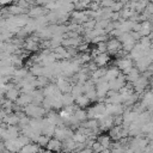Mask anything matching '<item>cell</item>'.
<instances>
[{"mask_svg":"<svg viewBox=\"0 0 153 153\" xmlns=\"http://www.w3.org/2000/svg\"><path fill=\"white\" fill-rule=\"evenodd\" d=\"M73 135H74V131H73L71 128H68V127H63V128L56 127L54 137L57 139V140H60L61 142H63V141H66V140L73 137Z\"/></svg>","mask_w":153,"mask_h":153,"instance_id":"obj_1","label":"cell"},{"mask_svg":"<svg viewBox=\"0 0 153 153\" xmlns=\"http://www.w3.org/2000/svg\"><path fill=\"white\" fill-rule=\"evenodd\" d=\"M106 45H108V54L109 55H116L120 50L123 49L122 43L117 38H112V37H110V39L106 42Z\"/></svg>","mask_w":153,"mask_h":153,"instance_id":"obj_2","label":"cell"},{"mask_svg":"<svg viewBox=\"0 0 153 153\" xmlns=\"http://www.w3.org/2000/svg\"><path fill=\"white\" fill-rule=\"evenodd\" d=\"M124 111H126V106L123 104H106V112L112 117L123 115Z\"/></svg>","mask_w":153,"mask_h":153,"instance_id":"obj_3","label":"cell"},{"mask_svg":"<svg viewBox=\"0 0 153 153\" xmlns=\"http://www.w3.org/2000/svg\"><path fill=\"white\" fill-rule=\"evenodd\" d=\"M120 74H121V71L114 65V66H111V67H108L104 79H105L108 82H110V81H112V80H116Z\"/></svg>","mask_w":153,"mask_h":153,"instance_id":"obj_4","label":"cell"},{"mask_svg":"<svg viewBox=\"0 0 153 153\" xmlns=\"http://www.w3.org/2000/svg\"><path fill=\"white\" fill-rule=\"evenodd\" d=\"M5 147L10 153H19V151L23 148V146L18 142V140H8L5 141Z\"/></svg>","mask_w":153,"mask_h":153,"instance_id":"obj_5","label":"cell"},{"mask_svg":"<svg viewBox=\"0 0 153 153\" xmlns=\"http://www.w3.org/2000/svg\"><path fill=\"white\" fill-rule=\"evenodd\" d=\"M45 149L51 151V152H54V153H61V152H62V142H61L60 140L55 139V137H51Z\"/></svg>","mask_w":153,"mask_h":153,"instance_id":"obj_6","label":"cell"},{"mask_svg":"<svg viewBox=\"0 0 153 153\" xmlns=\"http://www.w3.org/2000/svg\"><path fill=\"white\" fill-rule=\"evenodd\" d=\"M110 60H111V57H110V55L108 54V53H104V54H99L97 57H94L93 59V61H94V63L98 66V68H102V67H106V65L110 62Z\"/></svg>","mask_w":153,"mask_h":153,"instance_id":"obj_7","label":"cell"},{"mask_svg":"<svg viewBox=\"0 0 153 153\" xmlns=\"http://www.w3.org/2000/svg\"><path fill=\"white\" fill-rule=\"evenodd\" d=\"M76 146H78V143L71 137V139H68V140L62 142V152H65V153L76 152Z\"/></svg>","mask_w":153,"mask_h":153,"instance_id":"obj_8","label":"cell"},{"mask_svg":"<svg viewBox=\"0 0 153 153\" xmlns=\"http://www.w3.org/2000/svg\"><path fill=\"white\" fill-rule=\"evenodd\" d=\"M112 139L110 137V135H106V134H104V133H102L100 135H98V137H97V141L105 148V149H110L111 148V145H112V141H111Z\"/></svg>","mask_w":153,"mask_h":153,"instance_id":"obj_9","label":"cell"},{"mask_svg":"<svg viewBox=\"0 0 153 153\" xmlns=\"http://www.w3.org/2000/svg\"><path fill=\"white\" fill-rule=\"evenodd\" d=\"M32 103H33V99H32L31 94H25V93H22L20 97L18 98V100L16 102V104H18L22 108H25V106H27Z\"/></svg>","mask_w":153,"mask_h":153,"instance_id":"obj_10","label":"cell"},{"mask_svg":"<svg viewBox=\"0 0 153 153\" xmlns=\"http://www.w3.org/2000/svg\"><path fill=\"white\" fill-rule=\"evenodd\" d=\"M20 94H22V92H20V90L17 88V87H14V88H12V90H10V91H7V92L5 93L6 99H8V100H11V102H14V103L18 100V98L20 97Z\"/></svg>","mask_w":153,"mask_h":153,"instance_id":"obj_11","label":"cell"},{"mask_svg":"<svg viewBox=\"0 0 153 153\" xmlns=\"http://www.w3.org/2000/svg\"><path fill=\"white\" fill-rule=\"evenodd\" d=\"M39 152H41V147L37 143H33V142L24 146L19 151V153H39Z\"/></svg>","mask_w":153,"mask_h":153,"instance_id":"obj_12","label":"cell"},{"mask_svg":"<svg viewBox=\"0 0 153 153\" xmlns=\"http://www.w3.org/2000/svg\"><path fill=\"white\" fill-rule=\"evenodd\" d=\"M75 104H76L80 109H85V110H86V108H88V106H90L91 100L87 98V96H86V94H81L80 97H78V98L75 99Z\"/></svg>","mask_w":153,"mask_h":153,"instance_id":"obj_13","label":"cell"},{"mask_svg":"<svg viewBox=\"0 0 153 153\" xmlns=\"http://www.w3.org/2000/svg\"><path fill=\"white\" fill-rule=\"evenodd\" d=\"M141 76V73H140V71L136 68V67H134L128 74H127V81L128 82H130V84H134L139 78Z\"/></svg>","mask_w":153,"mask_h":153,"instance_id":"obj_14","label":"cell"},{"mask_svg":"<svg viewBox=\"0 0 153 153\" xmlns=\"http://www.w3.org/2000/svg\"><path fill=\"white\" fill-rule=\"evenodd\" d=\"M74 117L76 118V121L79 123H84L85 121L88 120V116H87V110L85 109H78L74 114Z\"/></svg>","mask_w":153,"mask_h":153,"instance_id":"obj_15","label":"cell"},{"mask_svg":"<svg viewBox=\"0 0 153 153\" xmlns=\"http://www.w3.org/2000/svg\"><path fill=\"white\" fill-rule=\"evenodd\" d=\"M4 123H6L7 127H8V126H19V123H20V117H19L17 114H14V112H13V114H10Z\"/></svg>","mask_w":153,"mask_h":153,"instance_id":"obj_16","label":"cell"},{"mask_svg":"<svg viewBox=\"0 0 153 153\" xmlns=\"http://www.w3.org/2000/svg\"><path fill=\"white\" fill-rule=\"evenodd\" d=\"M62 103H63V108L74 105V104H75V98L72 96V93L62 94Z\"/></svg>","mask_w":153,"mask_h":153,"instance_id":"obj_17","label":"cell"},{"mask_svg":"<svg viewBox=\"0 0 153 153\" xmlns=\"http://www.w3.org/2000/svg\"><path fill=\"white\" fill-rule=\"evenodd\" d=\"M76 143H85L87 141V135H85L84 133H81L80 130H76L74 131V135L72 137Z\"/></svg>","mask_w":153,"mask_h":153,"instance_id":"obj_18","label":"cell"},{"mask_svg":"<svg viewBox=\"0 0 153 153\" xmlns=\"http://www.w3.org/2000/svg\"><path fill=\"white\" fill-rule=\"evenodd\" d=\"M29 72H30L32 75H35L36 78L43 76V66H41V65H33V66L29 69Z\"/></svg>","mask_w":153,"mask_h":153,"instance_id":"obj_19","label":"cell"},{"mask_svg":"<svg viewBox=\"0 0 153 153\" xmlns=\"http://www.w3.org/2000/svg\"><path fill=\"white\" fill-rule=\"evenodd\" d=\"M71 93H72V96H73L75 99H76L78 97H80L81 94H84V88H82V85H81V84H74Z\"/></svg>","mask_w":153,"mask_h":153,"instance_id":"obj_20","label":"cell"},{"mask_svg":"<svg viewBox=\"0 0 153 153\" xmlns=\"http://www.w3.org/2000/svg\"><path fill=\"white\" fill-rule=\"evenodd\" d=\"M49 141H50V137H48L47 135H41L39 137H38V140L36 141V143L42 148V147H44V148H47V146H48V143H49Z\"/></svg>","mask_w":153,"mask_h":153,"instance_id":"obj_21","label":"cell"},{"mask_svg":"<svg viewBox=\"0 0 153 153\" xmlns=\"http://www.w3.org/2000/svg\"><path fill=\"white\" fill-rule=\"evenodd\" d=\"M141 131H142V134H149V133H152L153 131V122L151 121V122L145 123L142 126V128H141Z\"/></svg>","mask_w":153,"mask_h":153,"instance_id":"obj_22","label":"cell"},{"mask_svg":"<svg viewBox=\"0 0 153 153\" xmlns=\"http://www.w3.org/2000/svg\"><path fill=\"white\" fill-rule=\"evenodd\" d=\"M97 50L100 53V54H104V53H108V45H106V42H102V43H98L96 45Z\"/></svg>","mask_w":153,"mask_h":153,"instance_id":"obj_23","label":"cell"},{"mask_svg":"<svg viewBox=\"0 0 153 153\" xmlns=\"http://www.w3.org/2000/svg\"><path fill=\"white\" fill-rule=\"evenodd\" d=\"M105 148L98 142V141H94V143L92 145V151H93V153H100V152H103Z\"/></svg>","mask_w":153,"mask_h":153,"instance_id":"obj_24","label":"cell"},{"mask_svg":"<svg viewBox=\"0 0 153 153\" xmlns=\"http://www.w3.org/2000/svg\"><path fill=\"white\" fill-rule=\"evenodd\" d=\"M39 153H54V152L48 151V149H41V152H39Z\"/></svg>","mask_w":153,"mask_h":153,"instance_id":"obj_25","label":"cell"},{"mask_svg":"<svg viewBox=\"0 0 153 153\" xmlns=\"http://www.w3.org/2000/svg\"><path fill=\"white\" fill-rule=\"evenodd\" d=\"M100 153H111V151H110V149H104V151L100 152Z\"/></svg>","mask_w":153,"mask_h":153,"instance_id":"obj_26","label":"cell"}]
</instances>
